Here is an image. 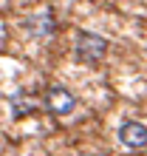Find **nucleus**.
<instances>
[{"label":"nucleus","mask_w":147,"mask_h":156,"mask_svg":"<svg viewBox=\"0 0 147 156\" xmlns=\"http://www.w3.org/2000/svg\"><path fill=\"white\" fill-rule=\"evenodd\" d=\"M74 51L82 62H99L108 54V40L99 37V34H91V31H79L77 34V43H74Z\"/></svg>","instance_id":"obj_1"},{"label":"nucleus","mask_w":147,"mask_h":156,"mask_svg":"<svg viewBox=\"0 0 147 156\" xmlns=\"http://www.w3.org/2000/svg\"><path fill=\"white\" fill-rule=\"evenodd\" d=\"M119 142H122L125 148H130V151L147 148V125L139 122V119H127V122H122V128H119Z\"/></svg>","instance_id":"obj_2"},{"label":"nucleus","mask_w":147,"mask_h":156,"mask_svg":"<svg viewBox=\"0 0 147 156\" xmlns=\"http://www.w3.org/2000/svg\"><path fill=\"white\" fill-rule=\"evenodd\" d=\"M45 108H48L51 114H57V116H65V114H71L74 108H77V97H74L68 88L54 85V88H48V94H45Z\"/></svg>","instance_id":"obj_3"},{"label":"nucleus","mask_w":147,"mask_h":156,"mask_svg":"<svg viewBox=\"0 0 147 156\" xmlns=\"http://www.w3.org/2000/svg\"><path fill=\"white\" fill-rule=\"evenodd\" d=\"M29 29L34 31V34H51L54 31V23H51V14L45 12V14H37V17H29Z\"/></svg>","instance_id":"obj_4"},{"label":"nucleus","mask_w":147,"mask_h":156,"mask_svg":"<svg viewBox=\"0 0 147 156\" xmlns=\"http://www.w3.org/2000/svg\"><path fill=\"white\" fill-rule=\"evenodd\" d=\"M34 108H37V99H34V97L20 94V97L12 99V111H14V116H26V114H31Z\"/></svg>","instance_id":"obj_5"}]
</instances>
